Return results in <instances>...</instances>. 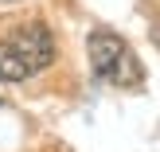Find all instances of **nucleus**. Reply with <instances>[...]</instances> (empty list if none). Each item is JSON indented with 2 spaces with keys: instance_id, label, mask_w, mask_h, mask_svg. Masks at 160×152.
Segmentation results:
<instances>
[{
  "instance_id": "obj_1",
  "label": "nucleus",
  "mask_w": 160,
  "mask_h": 152,
  "mask_svg": "<svg viewBox=\"0 0 160 152\" xmlns=\"http://www.w3.org/2000/svg\"><path fill=\"white\" fill-rule=\"evenodd\" d=\"M51 59H55V35L43 23L20 27L0 39V78L4 82H28V78L43 74Z\"/></svg>"
},
{
  "instance_id": "obj_2",
  "label": "nucleus",
  "mask_w": 160,
  "mask_h": 152,
  "mask_svg": "<svg viewBox=\"0 0 160 152\" xmlns=\"http://www.w3.org/2000/svg\"><path fill=\"white\" fill-rule=\"evenodd\" d=\"M86 55H90L94 74H98L102 82L117 86V90H133V86H141V78H145L141 59L133 55V47L125 43L117 31H90Z\"/></svg>"
},
{
  "instance_id": "obj_3",
  "label": "nucleus",
  "mask_w": 160,
  "mask_h": 152,
  "mask_svg": "<svg viewBox=\"0 0 160 152\" xmlns=\"http://www.w3.org/2000/svg\"><path fill=\"white\" fill-rule=\"evenodd\" d=\"M152 43H156V47H160V20H156V23H152Z\"/></svg>"
}]
</instances>
